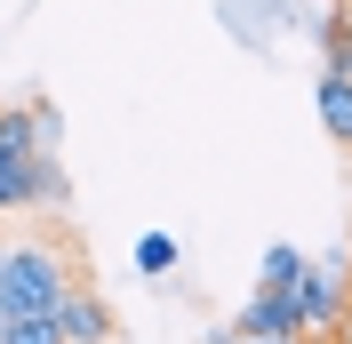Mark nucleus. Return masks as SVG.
Wrapping results in <instances>:
<instances>
[{
  "mask_svg": "<svg viewBox=\"0 0 352 344\" xmlns=\"http://www.w3.org/2000/svg\"><path fill=\"white\" fill-rule=\"evenodd\" d=\"M329 56H336V65H344V72H352V48H344V41H336V32H329Z\"/></svg>",
  "mask_w": 352,
  "mask_h": 344,
  "instance_id": "obj_12",
  "label": "nucleus"
},
{
  "mask_svg": "<svg viewBox=\"0 0 352 344\" xmlns=\"http://www.w3.org/2000/svg\"><path fill=\"white\" fill-rule=\"evenodd\" d=\"M136 272H144V280H168L176 272V240L168 233H144V240H136Z\"/></svg>",
  "mask_w": 352,
  "mask_h": 344,
  "instance_id": "obj_9",
  "label": "nucleus"
},
{
  "mask_svg": "<svg viewBox=\"0 0 352 344\" xmlns=\"http://www.w3.org/2000/svg\"><path fill=\"white\" fill-rule=\"evenodd\" d=\"M56 200H65V169H56L48 152L0 144V216H16V208H56Z\"/></svg>",
  "mask_w": 352,
  "mask_h": 344,
  "instance_id": "obj_2",
  "label": "nucleus"
},
{
  "mask_svg": "<svg viewBox=\"0 0 352 344\" xmlns=\"http://www.w3.org/2000/svg\"><path fill=\"white\" fill-rule=\"evenodd\" d=\"M0 344H65L56 312H16V321H0Z\"/></svg>",
  "mask_w": 352,
  "mask_h": 344,
  "instance_id": "obj_7",
  "label": "nucleus"
},
{
  "mask_svg": "<svg viewBox=\"0 0 352 344\" xmlns=\"http://www.w3.org/2000/svg\"><path fill=\"white\" fill-rule=\"evenodd\" d=\"M208 344H272V336H241V328H217ZM280 344H305V336H280Z\"/></svg>",
  "mask_w": 352,
  "mask_h": 344,
  "instance_id": "obj_11",
  "label": "nucleus"
},
{
  "mask_svg": "<svg viewBox=\"0 0 352 344\" xmlns=\"http://www.w3.org/2000/svg\"><path fill=\"white\" fill-rule=\"evenodd\" d=\"M336 41H344V48H352V8H344V24H336Z\"/></svg>",
  "mask_w": 352,
  "mask_h": 344,
  "instance_id": "obj_14",
  "label": "nucleus"
},
{
  "mask_svg": "<svg viewBox=\"0 0 352 344\" xmlns=\"http://www.w3.org/2000/svg\"><path fill=\"white\" fill-rule=\"evenodd\" d=\"M344 297H352V272H336V264H312L296 272V288H288V304H296V321H305V336H329L336 321H344Z\"/></svg>",
  "mask_w": 352,
  "mask_h": 344,
  "instance_id": "obj_3",
  "label": "nucleus"
},
{
  "mask_svg": "<svg viewBox=\"0 0 352 344\" xmlns=\"http://www.w3.org/2000/svg\"><path fill=\"white\" fill-rule=\"evenodd\" d=\"M329 336H336V344H352V312H344V321H336V328H329Z\"/></svg>",
  "mask_w": 352,
  "mask_h": 344,
  "instance_id": "obj_13",
  "label": "nucleus"
},
{
  "mask_svg": "<svg viewBox=\"0 0 352 344\" xmlns=\"http://www.w3.org/2000/svg\"><path fill=\"white\" fill-rule=\"evenodd\" d=\"M65 288H72L65 248H48V240H0V321H16V312H56Z\"/></svg>",
  "mask_w": 352,
  "mask_h": 344,
  "instance_id": "obj_1",
  "label": "nucleus"
},
{
  "mask_svg": "<svg viewBox=\"0 0 352 344\" xmlns=\"http://www.w3.org/2000/svg\"><path fill=\"white\" fill-rule=\"evenodd\" d=\"M320 120H329V136L352 152V72L329 56V72H320Z\"/></svg>",
  "mask_w": 352,
  "mask_h": 344,
  "instance_id": "obj_6",
  "label": "nucleus"
},
{
  "mask_svg": "<svg viewBox=\"0 0 352 344\" xmlns=\"http://www.w3.org/2000/svg\"><path fill=\"white\" fill-rule=\"evenodd\" d=\"M296 272H305V257H296V248H264V264H256V288H296Z\"/></svg>",
  "mask_w": 352,
  "mask_h": 344,
  "instance_id": "obj_8",
  "label": "nucleus"
},
{
  "mask_svg": "<svg viewBox=\"0 0 352 344\" xmlns=\"http://www.w3.org/2000/svg\"><path fill=\"white\" fill-rule=\"evenodd\" d=\"M32 129H41V144H56V136H65V112H56V105H32Z\"/></svg>",
  "mask_w": 352,
  "mask_h": 344,
  "instance_id": "obj_10",
  "label": "nucleus"
},
{
  "mask_svg": "<svg viewBox=\"0 0 352 344\" xmlns=\"http://www.w3.org/2000/svg\"><path fill=\"white\" fill-rule=\"evenodd\" d=\"M56 328H65V344H112V304L96 297V288L72 280L65 304H56Z\"/></svg>",
  "mask_w": 352,
  "mask_h": 344,
  "instance_id": "obj_4",
  "label": "nucleus"
},
{
  "mask_svg": "<svg viewBox=\"0 0 352 344\" xmlns=\"http://www.w3.org/2000/svg\"><path fill=\"white\" fill-rule=\"evenodd\" d=\"M232 328H241V336H305V321H296V304H288V288H256V297L241 304V312H232Z\"/></svg>",
  "mask_w": 352,
  "mask_h": 344,
  "instance_id": "obj_5",
  "label": "nucleus"
}]
</instances>
